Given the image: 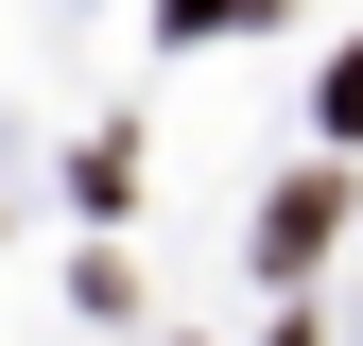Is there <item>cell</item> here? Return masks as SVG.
<instances>
[{
  "instance_id": "cell-1",
  "label": "cell",
  "mask_w": 363,
  "mask_h": 346,
  "mask_svg": "<svg viewBox=\"0 0 363 346\" xmlns=\"http://www.w3.org/2000/svg\"><path fill=\"white\" fill-rule=\"evenodd\" d=\"M329 225H346V191H329V173H294V191L259 208V277H294V260L329 242Z\"/></svg>"
},
{
  "instance_id": "cell-3",
  "label": "cell",
  "mask_w": 363,
  "mask_h": 346,
  "mask_svg": "<svg viewBox=\"0 0 363 346\" xmlns=\"http://www.w3.org/2000/svg\"><path fill=\"white\" fill-rule=\"evenodd\" d=\"M277 346H311V329H277Z\"/></svg>"
},
{
  "instance_id": "cell-2",
  "label": "cell",
  "mask_w": 363,
  "mask_h": 346,
  "mask_svg": "<svg viewBox=\"0 0 363 346\" xmlns=\"http://www.w3.org/2000/svg\"><path fill=\"white\" fill-rule=\"evenodd\" d=\"M329 139H363V35L329 52Z\"/></svg>"
}]
</instances>
